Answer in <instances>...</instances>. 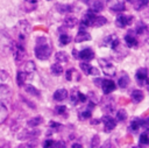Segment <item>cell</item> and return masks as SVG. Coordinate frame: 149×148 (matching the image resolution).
Instances as JSON below:
<instances>
[{"mask_svg":"<svg viewBox=\"0 0 149 148\" xmlns=\"http://www.w3.org/2000/svg\"><path fill=\"white\" fill-rule=\"evenodd\" d=\"M36 42L37 45L35 48V56L41 61L48 59L49 56L51 55V47L47 43L45 37H38Z\"/></svg>","mask_w":149,"mask_h":148,"instance_id":"cell-1","label":"cell"},{"mask_svg":"<svg viewBox=\"0 0 149 148\" xmlns=\"http://www.w3.org/2000/svg\"><path fill=\"white\" fill-rule=\"evenodd\" d=\"M30 30H31V27H30L28 21H26V20L19 21L17 24L15 26V34H16V37H17V42L23 44L26 42Z\"/></svg>","mask_w":149,"mask_h":148,"instance_id":"cell-2","label":"cell"},{"mask_svg":"<svg viewBox=\"0 0 149 148\" xmlns=\"http://www.w3.org/2000/svg\"><path fill=\"white\" fill-rule=\"evenodd\" d=\"M13 42L14 41L10 38L8 33L0 29V55L1 56H7L12 52Z\"/></svg>","mask_w":149,"mask_h":148,"instance_id":"cell-3","label":"cell"},{"mask_svg":"<svg viewBox=\"0 0 149 148\" xmlns=\"http://www.w3.org/2000/svg\"><path fill=\"white\" fill-rule=\"evenodd\" d=\"M12 54L14 56L15 62H22L26 57V49L22 43L20 42H13V48H12Z\"/></svg>","mask_w":149,"mask_h":148,"instance_id":"cell-4","label":"cell"},{"mask_svg":"<svg viewBox=\"0 0 149 148\" xmlns=\"http://www.w3.org/2000/svg\"><path fill=\"white\" fill-rule=\"evenodd\" d=\"M98 62H99V64H100V66H101V69H102V71H104L105 75L112 76V77L115 76L116 70H115V66L113 65V63L111 61H108L106 58H100Z\"/></svg>","mask_w":149,"mask_h":148,"instance_id":"cell-5","label":"cell"},{"mask_svg":"<svg viewBox=\"0 0 149 148\" xmlns=\"http://www.w3.org/2000/svg\"><path fill=\"white\" fill-rule=\"evenodd\" d=\"M10 100H12V90L7 85L1 84L0 85V104L8 105Z\"/></svg>","mask_w":149,"mask_h":148,"instance_id":"cell-6","label":"cell"},{"mask_svg":"<svg viewBox=\"0 0 149 148\" xmlns=\"http://www.w3.org/2000/svg\"><path fill=\"white\" fill-rule=\"evenodd\" d=\"M40 135V131L38 129H34V131H28V129H23L17 138L20 140H33L35 138H37Z\"/></svg>","mask_w":149,"mask_h":148,"instance_id":"cell-7","label":"cell"},{"mask_svg":"<svg viewBox=\"0 0 149 148\" xmlns=\"http://www.w3.org/2000/svg\"><path fill=\"white\" fill-rule=\"evenodd\" d=\"M101 120H102V122H104V128H105V132H106V133L112 132V129H114L115 126H116L115 119H113L111 115H105V117H102Z\"/></svg>","mask_w":149,"mask_h":148,"instance_id":"cell-8","label":"cell"},{"mask_svg":"<svg viewBox=\"0 0 149 148\" xmlns=\"http://www.w3.org/2000/svg\"><path fill=\"white\" fill-rule=\"evenodd\" d=\"M132 22H133V16H126V15H123V14L118 15V17H116V20H115V24H116V27H119V28H123V27L130 24Z\"/></svg>","mask_w":149,"mask_h":148,"instance_id":"cell-9","label":"cell"},{"mask_svg":"<svg viewBox=\"0 0 149 148\" xmlns=\"http://www.w3.org/2000/svg\"><path fill=\"white\" fill-rule=\"evenodd\" d=\"M101 107L102 110L106 112V113H112L114 110H115V103H114V99L113 98H105L102 104H101Z\"/></svg>","mask_w":149,"mask_h":148,"instance_id":"cell-10","label":"cell"},{"mask_svg":"<svg viewBox=\"0 0 149 148\" xmlns=\"http://www.w3.org/2000/svg\"><path fill=\"white\" fill-rule=\"evenodd\" d=\"M119 43H120V41H119V38L116 37V35H109V36H107V37L104 40V42H102L104 45H108L111 49H116L118 45H119Z\"/></svg>","mask_w":149,"mask_h":148,"instance_id":"cell-11","label":"cell"},{"mask_svg":"<svg viewBox=\"0 0 149 148\" xmlns=\"http://www.w3.org/2000/svg\"><path fill=\"white\" fill-rule=\"evenodd\" d=\"M115 87H116L115 84L111 79H104L102 83H101V89H102V92L105 94H109L112 91L115 90Z\"/></svg>","mask_w":149,"mask_h":148,"instance_id":"cell-12","label":"cell"},{"mask_svg":"<svg viewBox=\"0 0 149 148\" xmlns=\"http://www.w3.org/2000/svg\"><path fill=\"white\" fill-rule=\"evenodd\" d=\"M94 20H95V15H94V12L91 9V10H88V12L83 16L81 23H83L84 26H86V27H88V26H93Z\"/></svg>","mask_w":149,"mask_h":148,"instance_id":"cell-13","label":"cell"},{"mask_svg":"<svg viewBox=\"0 0 149 148\" xmlns=\"http://www.w3.org/2000/svg\"><path fill=\"white\" fill-rule=\"evenodd\" d=\"M109 8L113 12L125 10V2L122 0H109Z\"/></svg>","mask_w":149,"mask_h":148,"instance_id":"cell-14","label":"cell"},{"mask_svg":"<svg viewBox=\"0 0 149 148\" xmlns=\"http://www.w3.org/2000/svg\"><path fill=\"white\" fill-rule=\"evenodd\" d=\"M79 66H80V69L84 71V73H86V75H95V76H98V75H99V71H98L95 68L91 66L90 64L85 63V61H84V62H81Z\"/></svg>","mask_w":149,"mask_h":148,"instance_id":"cell-15","label":"cell"},{"mask_svg":"<svg viewBox=\"0 0 149 148\" xmlns=\"http://www.w3.org/2000/svg\"><path fill=\"white\" fill-rule=\"evenodd\" d=\"M93 57H94V52L91 48H85L79 51V58H81L84 61H91Z\"/></svg>","mask_w":149,"mask_h":148,"instance_id":"cell-16","label":"cell"},{"mask_svg":"<svg viewBox=\"0 0 149 148\" xmlns=\"http://www.w3.org/2000/svg\"><path fill=\"white\" fill-rule=\"evenodd\" d=\"M147 76H148V71H147V69H139V70L136 71V76H135V78H136V80H137V83H139L140 85H143L144 80L147 79Z\"/></svg>","mask_w":149,"mask_h":148,"instance_id":"cell-17","label":"cell"},{"mask_svg":"<svg viewBox=\"0 0 149 148\" xmlns=\"http://www.w3.org/2000/svg\"><path fill=\"white\" fill-rule=\"evenodd\" d=\"M90 40H91V35L85 30H79V33L74 37V42H77V43L84 42V41H90Z\"/></svg>","mask_w":149,"mask_h":148,"instance_id":"cell-18","label":"cell"},{"mask_svg":"<svg viewBox=\"0 0 149 148\" xmlns=\"http://www.w3.org/2000/svg\"><path fill=\"white\" fill-rule=\"evenodd\" d=\"M68 97V91L65 89H58L54 93V99L56 101H63Z\"/></svg>","mask_w":149,"mask_h":148,"instance_id":"cell-19","label":"cell"},{"mask_svg":"<svg viewBox=\"0 0 149 148\" xmlns=\"http://www.w3.org/2000/svg\"><path fill=\"white\" fill-rule=\"evenodd\" d=\"M125 41H126V44H127L129 48H133V47H136V45H137V41H136L135 36H134L133 33H130V31L125 36Z\"/></svg>","mask_w":149,"mask_h":148,"instance_id":"cell-20","label":"cell"},{"mask_svg":"<svg viewBox=\"0 0 149 148\" xmlns=\"http://www.w3.org/2000/svg\"><path fill=\"white\" fill-rule=\"evenodd\" d=\"M91 9L94 12V13H98V12H101L104 9V2L101 0H93L91 2Z\"/></svg>","mask_w":149,"mask_h":148,"instance_id":"cell-21","label":"cell"},{"mask_svg":"<svg viewBox=\"0 0 149 148\" xmlns=\"http://www.w3.org/2000/svg\"><path fill=\"white\" fill-rule=\"evenodd\" d=\"M35 70H36V65H35V63H34L33 61H27V62L23 64V71L27 72L28 75L35 72Z\"/></svg>","mask_w":149,"mask_h":148,"instance_id":"cell-22","label":"cell"},{"mask_svg":"<svg viewBox=\"0 0 149 148\" xmlns=\"http://www.w3.org/2000/svg\"><path fill=\"white\" fill-rule=\"evenodd\" d=\"M7 117H8V108H7V105L0 104V125L7 119Z\"/></svg>","mask_w":149,"mask_h":148,"instance_id":"cell-23","label":"cell"},{"mask_svg":"<svg viewBox=\"0 0 149 148\" xmlns=\"http://www.w3.org/2000/svg\"><path fill=\"white\" fill-rule=\"evenodd\" d=\"M27 76H28V73L24 72V71H19L17 72V75H16V83H17L19 86H23V84H24V82L27 79Z\"/></svg>","mask_w":149,"mask_h":148,"instance_id":"cell-24","label":"cell"},{"mask_svg":"<svg viewBox=\"0 0 149 148\" xmlns=\"http://www.w3.org/2000/svg\"><path fill=\"white\" fill-rule=\"evenodd\" d=\"M143 97H144V94H143V92H142L141 90H134V91L132 92V99H133L135 103L142 101V100H143Z\"/></svg>","mask_w":149,"mask_h":148,"instance_id":"cell-25","label":"cell"},{"mask_svg":"<svg viewBox=\"0 0 149 148\" xmlns=\"http://www.w3.org/2000/svg\"><path fill=\"white\" fill-rule=\"evenodd\" d=\"M24 90H26V92H27L28 94H31V96H35V97H40V91H38L35 86H33V85H30V84L26 85Z\"/></svg>","mask_w":149,"mask_h":148,"instance_id":"cell-26","label":"cell"},{"mask_svg":"<svg viewBox=\"0 0 149 148\" xmlns=\"http://www.w3.org/2000/svg\"><path fill=\"white\" fill-rule=\"evenodd\" d=\"M42 121H43V119H42V117H34V118H31V119H29L28 120V126L29 127H36V126H38L40 124H42Z\"/></svg>","mask_w":149,"mask_h":148,"instance_id":"cell-27","label":"cell"},{"mask_svg":"<svg viewBox=\"0 0 149 148\" xmlns=\"http://www.w3.org/2000/svg\"><path fill=\"white\" fill-rule=\"evenodd\" d=\"M63 23H64L65 27H68V28H72V27H74V24L77 23V19L73 17V16H68V17L64 19Z\"/></svg>","mask_w":149,"mask_h":148,"instance_id":"cell-28","label":"cell"},{"mask_svg":"<svg viewBox=\"0 0 149 148\" xmlns=\"http://www.w3.org/2000/svg\"><path fill=\"white\" fill-rule=\"evenodd\" d=\"M118 84H119V86L121 87V89H125V87H127V85L129 84V77L127 76V75H122L120 78H119V80H118Z\"/></svg>","mask_w":149,"mask_h":148,"instance_id":"cell-29","label":"cell"},{"mask_svg":"<svg viewBox=\"0 0 149 148\" xmlns=\"http://www.w3.org/2000/svg\"><path fill=\"white\" fill-rule=\"evenodd\" d=\"M139 141H140L141 145H149V129H146V131L140 135Z\"/></svg>","mask_w":149,"mask_h":148,"instance_id":"cell-30","label":"cell"},{"mask_svg":"<svg viewBox=\"0 0 149 148\" xmlns=\"http://www.w3.org/2000/svg\"><path fill=\"white\" fill-rule=\"evenodd\" d=\"M50 70H51V73H52V75H55V76H59V75L63 72V68H62V65H61V64H58V63L52 64Z\"/></svg>","mask_w":149,"mask_h":148,"instance_id":"cell-31","label":"cell"},{"mask_svg":"<svg viewBox=\"0 0 149 148\" xmlns=\"http://www.w3.org/2000/svg\"><path fill=\"white\" fill-rule=\"evenodd\" d=\"M55 58H56V61H57V62H61V63L68 62V59H69V58H68L66 52H64V51H58V52H56Z\"/></svg>","mask_w":149,"mask_h":148,"instance_id":"cell-32","label":"cell"},{"mask_svg":"<svg viewBox=\"0 0 149 148\" xmlns=\"http://www.w3.org/2000/svg\"><path fill=\"white\" fill-rule=\"evenodd\" d=\"M56 9L59 12V13H69L72 10V7L70 5H56Z\"/></svg>","mask_w":149,"mask_h":148,"instance_id":"cell-33","label":"cell"},{"mask_svg":"<svg viewBox=\"0 0 149 148\" xmlns=\"http://www.w3.org/2000/svg\"><path fill=\"white\" fill-rule=\"evenodd\" d=\"M141 126H142V120H141V119H139V118H135V119L130 122V129H132V131H134V132H135V131H137Z\"/></svg>","mask_w":149,"mask_h":148,"instance_id":"cell-34","label":"cell"},{"mask_svg":"<svg viewBox=\"0 0 149 148\" xmlns=\"http://www.w3.org/2000/svg\"><path fill=\"white\" fill-rule=\"evenodd\" d=\"M106 22H107L106 17H104V16H95V20H94V22H93V26H94V27H101V26L105 24Z\"/></svg>","mask_w":149,"mask_h":148,"instance_id":"cell-35","label":"cell"},{"mask_svg":"<svg viewBox=\"0 0 149 148\" xmlns=\"http://www.w3.org/2000/svg\"><path fill=\"white\" fill-rule=\"evenodd\" d=\"M148 3H149V0H136V2L134 3V7H135V9L140 10L143 7H146Z\"/></svg>","mask_w":149,"mask_h":148,"instance_id":"cell-36","label":"cell"},{"mask_svg":"<svg viewBox=\"0 0 149 148\" xmlns=\"http://www.w3.org/2000/svg\"><path fill=\"white\" fill-rule=\"evenodd\" d=\"M70 41H71V38H70V36L68 34H62L59 36V44L61 45H66Z\"/></svg>","mask_w":149,"mask_h":148,"instance_id":"cell-37","label":"cell"},{"mask_svg":"<svg viewBox=\"0 0 149 148\" xmlns=\"http://www.w3.org/2000/svg\"><path fill=\"white\" fill-rule=\"evenodd\" d=\"M127 119V112L125 110H120L116 113V120L118 121H125Z\"/></svg>","mask_w":149,"mask_h":148,"instance_id":"cell-38","label":"cell"},{"mask_svg":"<svg viewBox=\"0 0 149 148\" xmlns=\"http://www.w3.org/2000/svg\"><path fill=\"white\" fill-rule=\"evenodd\" d=\"M78 93L79 92H77V91H72V93H71V97H70V99H71V103L73 104V105H76L78 101H79V98H78Z\"/></svg>","mask_w":149,"mask_h":148,"instance_id":"cell-39","label":"cell"},{"mask_svg":"<svg viewBox=\"0 0 149 148\" xmlns=\"http://www.w3.org/2000/svg\"><path fill=\"white\" fill-rule=\"evenodd\" d=\"M146 28H147V27H146V24H144L143 22H139L137 26H136V33H137V34H142Z\"/></svg>","mask_w":149,"mask_h":148,"instance_id":"cell-40","label":"cell"},{"mask_svg":"<svg viewBox=\"0 0 149 148\" xmlns=\"http://www.w3.org/2000/svg\"><path fill=\"white\" fill-rule=\"evenodd\" d=\"M55 111H56L57 114H64L66 112V107L65 106H62V105H58V106H56Z\"/></svg>","mask_w":149,"mask_h":148,"instance_id":"cell-41","label":"cell"},{"mask_svg":"<svg viewBox=\"0 0 149 148\" xmlns=\"http://www.w3.org/2000/svg\"><path fill=\"white\" fill-rule=\"evenodd\" d=\"M99 146V136L94 135L92 138V142H91V147H98Z\"/></svg>","mask_w":149,"mask_h":148,"instance_id":"cell-42","label":"cell"},{"mask_svg":"<svg viewBox=\"0 0 149 148\" xmlns=\"http://www.w3.org/2000/svg\"><path fill=\"white\" fill-rule=\"evenodd\" d=\"M8 72L5 71V70H0V79L1 80H7L8 79Z\"/></svg>","mask_w":149,"mask_h":148,"instance_id":"cell-43","label":"cell"},{"mask_svg":"<svg viewBox=\"0 0 149 148\" xmlns=\"http://www.w3.org/2000/svg\"><path fill=\"white\" fill-rule=\"evenodd\" d=\"M90 117H91L90 111H85V112H81V113H80V118H81V119H87V118H90Z\"/></svg>","mask_w":149,"mask_h":148,"instance_id":"cell-44","label":"cell"},{"mask_svg":"<svg viewBox=\"0 0 149 148\" xmlns=\"http://www.w3.org/2000/svg\"><path fill=\"white\" fill-rule=\"evenodd\" d=\"M52 146H54V147H63V148H64L66 145H65V142H63V141H57V142H54Z\"/></svg>","mask_w":149,"mask_h":148,"instance_id":"cell-45","label":"cell"},{"mask_svg":"<svg viewBox=\"0 0 149 148\" xmlns=\"http://www.w3.org/2000/svg\"><path fill=\"white\" fill-rule=\"evenodd\" d=\"M78 98H79V101H81V103H84V101H86V96L85 94H83V93H78Z\"/></svg>","mask_w":149,"mask_h":148,"instance_id":"cell-46","label":"cell"},{"mask_svg":"<svg viewBox=\"0 0 149 148\" xmlns=\"http://www.w3.org/2000/svg\"><path fill=\"white\" fill-rule=\"evenodd\" d=\"M52 143H54V141H51V140H45L44 141V143H43V147H51L52 146Z\"/></svg>","mask_w":149,"mask_h":148,"instance_id":"cell-47","label":"cell"},{"mask_svg":"<svg viewBox=\"0 0 149 148\" xmlns=\"http://www.w3.org/2000/svg\"><path fill=\"white\" fill-rule=\"evenodd\" d=\"M72 72H73V70H72V69L66 71V79H68V80H71V73H72Z\"/></svg>","mask_w":149,"mask_h":148,"instance_id":"cell-48","label":"cell"},{"mask_svg":"<svg viewBox=\"0 0 149 148\" xmlns=\"http://www.w3.org/2000/svg\"><path fill=\"white\" fill-rule=\"evenodd\" d=\"M72 55L74 56V58H79V52L74 49V50H72Z\"/></svg>","mask_w":149,"mask_h":148,"instance_id":"cell-49","label":"cell"},{"mask_svg":"<svg viewBox=\"0 0 149 148\" xmlns=\"http://www.w3.org/2000/svg\"><path fill=\"white\" fill-rule=\"evenodd\" d=\"M71 147H72V148H81V145H79V143H73Z\"/></svg>","mask_w":149,"mask_h":148,"instance_id":"cell-50","label":"cell"},{"mask_svg":"<svg viewBox=\"0 0 149 148\" xmlns=\"http://www.w3.org/2000/svg\"><path fill=\"white\" fill-rule=\"evenodd\" d=\"M91 124H92V125H93V124H94V125H97V124H99V120H97V119H95V120H92V121H91Z\"/></svg>","mask_w":149,"mask_h":148,"instance_id":"cell-51","label":"cell"},{"mask_svg":"<svg viewBox=\"0 0 149 148\" xmlns=\"http://www.w3.org/2000/svg\"><path fill=\"white\" fill-rule=\"evenodd\" d=\"M27 2H30V3H35V2H37L38 0H26Z\"/></svg>","mask_w":149,"mask_h":148,"instance_id":"cell-52","label":"cell"},{"mask_svg":"<svg viewBox=\"0 0 149 148\" xmlns=\"http://www.w3.org/2000/svg\"><path fill=\"white\" fill-rule=\"evenodd\" d=\"M128 1H132V0H128Z\"/></svg>","mask_w":149,"mask_h":148,"instance_id":"cell-53","label":"cell"}]
</instances>
